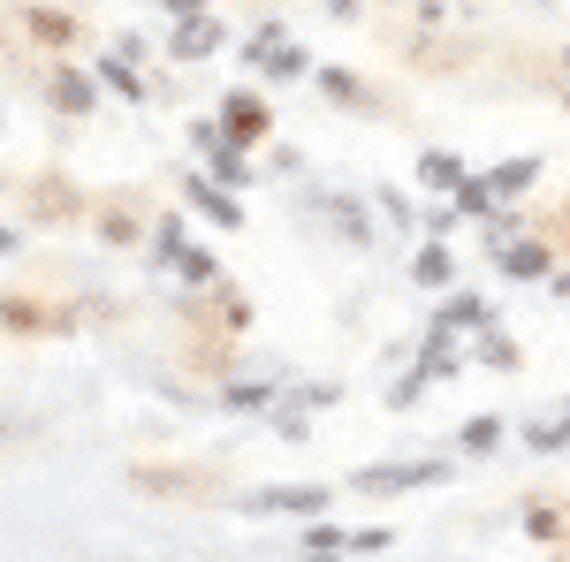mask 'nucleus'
I'll return each instance as SVG.
<instances>
[{"label":"nucleus","instance_id":"nucleus-1","mask_svg":"<svg viewBox=\"0 0 570 562\" xmlns=\"http://www.w3.org/2000/svg\"><path fill=\"white\" fill-rule=\"evenodd\" d=\"M53 99H61V107H91V85L85 77H53Z\"/></svg>","mask_w":570,"mask_h":562},{"label":"nucleus","instance_id":"nucleus-2","mask_svg":"<svg viewBox=\"0 0 570 562\" xmlns=\"http://www.w3.org/2000/svg\"><path fill=\"white\" fill-rule=\"evenodd\" d=\"M0 252H16V236H8V228H0Z\"/></svg>","mask_w":570,"mask_h":562},{"label":"nucleus","instance_id":"nucleus-3","mask_svg":"<svg viewBox=\"0 0 570 562\" xmlns=\"http://www.w3.org/2000/svg\"><path fill=\"white\" fill-rule=\"evenodd\" d=\"M176 8H190V0H176Z\"/></svg>","mask_w":570,"mask_h":562}]
</instances>
